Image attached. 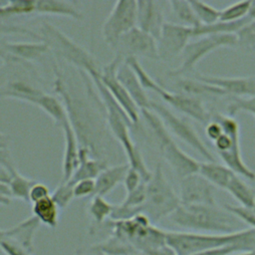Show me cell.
<instances>
[{
    "instance_id": "b9f144b4",
    "label": "cell",
    "mask_w": 255,
    "mask_h": 255,
    "mask_svg": "<svg viewBox=\"0 0 255 255\" xmlns=\"http://www.w3.org/2000/svg\"><path fill=\"white\" fill-rule=\"evenodd\" d=\"M142 182H143V180H142L139 172L136 169L129 166L127 173H126L125 179L123 181V184H124V186L127 190V193L135 189Z\"/></svg>"
},
{
    "instance_id": "8992f818",
    "label": "cell",
    "mask_w": 255,
    "mask_h": 255,
    "mask_svg": "<svg viewBox=\"0 0 255 255\" xmlns=\"http://www.w3.org/2000/svg\"><path fill=\"white\" fill-rule=\"evenodd\" d=\"M34 37L46 43L49 49L53 50L70 64L75 65L80 71H85L87 75L101 70L92 54L48 22L40 24Z\"/></svg>"
},
{
    "instance_id": "d6a6232c",
    "label": "cell",
    "mask_w": 255,
    "mask_h": 255,
    "mask_svg": "<svg viewBox=\"0 0 255 255\" xmlns=\"http://www.w3.org/2000/svg\"><path fill=\"white\" fill-rule=\"evenodd\" d=\"M36 180L22 175L18 170L10 174L9 187L12 198H17L29 202V191Z\"/></svg>"
},
{
    "instance_id": "484cf974",
    "label": "cell",
    "mask_w": 255,
    "mask_h": 255,
    "mask_svg": "<svg viewBox=\"0 0 255 255\" xmlns=\"http://www.w3.org/2000/svg\"><path fill=\"white\" fill-rule=\"evenodd\" d=\"M198 173L206 178L212 185L224 190L229 183L231 177L235 174L227 166L217 163L216 161L200 162Z\"/></svg>"
},
{
    "instance_id": "7402d4cb",
    "label": "cell",
    "mask_w": 255,
    "mask_h": 255,
    "mask_svg": "<svg viewBox=\"0 0 255 255\" xmlns=\"http://www.w3.org/2000/svg\"><path fill=\"white\" fill-rule=\"evenodd\" d=\"M129 167L128 163L108 166L95 179L96 194L106 196L113 191L119 184L123 183L126 173Z\"/></svg>"
},
{
    "instance_id": "f907efd6",
    "label": "cell",
    "mask_w": 255,
    "mask_h": 255,
    "mask_svg": "<svg viewBox=\"0 0 255 255\" xmlns=\"http://www.w3.org/2000/svg\"><path fill=\"white\" fill-rule=\"evenodd\" d=\"M6 238V229H0V243Z\"/></svg>"
},
{
    "instance_id": "d590c367",
    "label": "cell",
    "mask_w": 255,
    "mask_h": 255,
    "mask_svg": "<svg viewBox=\"0 0 255 255\" xmlns=\"http://www.w3.org/2000/svg\"><path fill=\"white\" fill-rule=\"evenodd\" d=\"M227 115L235 117L239 112L249 113L255 118V96L253 97H231L227 105Z\"/></svg>"
},
{
    "instance_id": "9c48e42d",
    "label": "cell",
    "mask_w": 255,
    "mask_h": 255,
    "mask_svg": "<svg viewBox=\"0 0 255 255\" xmlns=\"http://www.w3.org/2000/svg\"><path fill=\"white\" fill-rule=\"evenodd\" d=\"M149 110L158 116L168 130L198 152L204 159H206V161H215L214 155L207 148L192 125L187 120L178 117L162 104L152 100L150 101Z\"/></svg>"
},
{
    "instance_id": "ab89813d",
    "label": "cell",
    "mask_w": 255,
    "mask_h": 255,
    "mask_svg": "<svg viewBox=\"0 0 255 255\" xmlns=\"http://www.w3.org/2000/svg\"><path fill=\"white\" fill-rule=\"evenodd\" d=\"M213 143L217 154L226 152L236 146H240V134H227L223 132Z\"/></svg>"
},
{
    "instance_id": "681fc988",
    "label": "cell",
    "mask_w": 255,
    "mask_h": 255,
    "mask_svg": "<svg viewBox=\"0 0 255 255\" xmlns=\"http://www.w3.org/2000/svg\"><path fill=\"white\" fill-rule=\"evenodd\" d=\"M9 148V137L7 134L0 132V151Z\"/></svg>"
},
{
    "instance_id": "f1b7e54d",
    "label": "cell",
    "mask_w": 255,
    "mask_h": 255,
    "mask_svg": "<svg viewBox=\"0 0 255 255\" xmlns=\"http://www.w3.org/2000/svg\"><path fill=\"white\" fill-rule=\"evenodd\" d=\"M108 166V161L104 158L88 157L81 159L69 182L74 184L75 182L84 179H96Z\"/></svg>"
},
{
    "instance_id": "52a82bcc",
    "label": "cell",
    "mask_w": 255,
    "mask_h": 255,
    "mask_svg": "<svg viewBox=\"0 0 255 255\" xmlns=\"http://www.w3.org/2000/svg\"><path fill=\"white\" fill-rule=\"evenodd\" d=\"M180 204L178 194L166 179L161 163L157 162L151 172V177L146 182V199L140 211L151 222H156L163 217H169Z\"/></svg>"
},
{
    "instance_id": "277c9868",
    "label": "cell",
    "mask_w": 255,
    "mask_h": 255,
    "mask_svg": "<svg viewBox=\"0 0 255 255\" xmlns=\"http://www.w3.org/2000/svg\"><path fill=\"white\" fill-rule=\"evenodd\" d=\"M140 116L152 130L161 156L176 176L181 179L187 175L197 173L200 162L177 145L158 116L150 110H140Z\"/></svg>"
},
{
    "instance_id": "8fae6325",
    "label": "cell",
    "mask_w": 255,
    "mask_h": 255,
    "mask_svg": "<svg viewBox=\"0 0 255 255\" xmlns=\"http://www.w3.org/2000/svg\"><path fill=\"white\" fill-rule=\"evenodd\" d=\"M134 27H136V1H116L102 27L104 41L112 48L121 36Z\"/></svg>"
},
{
    "instance_id": "4fadbf2b",
    "label": "cell",
    "mask_w": 255,
    "mask_h": 255,
    "mask_svg": "<svg viewBox=\"0 0 255 255\" xmlns=\"http://www.w3.org/2000/svg\"><path fill=\"white\" fill-rule=\"evenodd\" d=\"M112 49L116 51V55L122 56L124 60L127 58L159 60L156 39L137 27L121 36Z\"/></svg>"
},
{
    "instance_id": "f35d334b",
    "label": "cell",
    "mask_w": 255,
    "mask_h": 255,
    "mask_svg": "<svg viewBox=\"0 0 255 255\" xmlns=\"http://www.w3.org/2000/svg\"><path fill=\"white\" fill-rule=\"evenodd\" d=\"M223 208L235 217H237L239 220L249 225L250 228L255 230V212L253 209L244 208L242 206H234L230 204H225Z\"/></svg>"
},
{
    "instance_id": "7a4b0ae2",
    "label": "cell",
    "mask_w": 255,
    "mask_h": 255,
    "mask_svg": "<svg viewBox=\"0 0 255 255\" xmlns=\"http://www.w3.org/2000/svg\"><path fill=\"white\" fill-rule=\"evenodd\" d=\"M169 219L191 232L229 234L239 230L238 218L218 205L180 204Z\"/></svg>"
},
{
    "instance_id": "7c38bea8",
    "label": "cell",
    "mask_w": 255,
    "mask_h": 255,
    "mask_svg": "<svg viewBox=\"0 0 255 255\" xmlns=\"http://www.w3.org/2000/svg\"><path fill=\"white\" fill-rule=\"evenodd\" d=\"M124 61L123 57L116 55L114 59L107 65H105L100 72L99 78L104 87L109 91L115 101L124 110L126 115L128 117L132 125H136L139 121L140 110L134 104L132 99L125 90L117 77V71L119 66Z\"/></svg>"
},
{
    "instance_id": "3957f363",
    "label": "cell",
    "mask_w": 255,
    "mask_h": 255,
    "mask_svg": "<svg viewBox=\"0 0 255 255\" xmlns=\"http://www.w3.org/2000/svg\"><path fill=\"white\" fill-rule=\"evenodd\" d=\"M240 243L255 250V230L241 229L229 234L166 231V244L176 255H196L214 248Z\"/></svg>"
},
{
    "instance_id": "ac0fdd59",
    "label": "cell",
    "mask_w": 255,
    "mask_h": 255,
    "mask_svg": "<svg viewBox=\"0 0 255 255\" xmlns=\"http://www.w3.org/2000/svg\"><path fill=\"white\" fill-rule=\"evenodd\" d=\"M62 129L64 132L65 146H64V156H63V177L62 181L67 182L71 179L73 173L77 169L80 163V143L76 131L74 130L69 118L62 125Z\"/></svg>"
},
{
    "instance_id": "8d00e7d4",
    "label": "cell",
    "mask_w": 255,
    "mask_h": 255,
    "mask_svg": "<svg viewBox=\"0 0 255 255\" xmlns=\"http://www.w3.org/2000/svg\"><path fill=\"white\" fill-rule=\"evenodd\" d=\"M52 199L57 204L59 209H65L71 201L75 198L74 196V185L69 181L61 183L54 189L51 194Z\"/></svg>"
},
{
    "instance_id": "c3c4849f",
    "label": "cell",
    "mask_w": 255,
    "mask_h": 255,
    "mask_svg": "<svg viewBox=\"0 0 255 255\" xmlns=\"http://www.w3.org/2000/svg\"><path fill=\"white\" fill-rule=\"evenodd\" d=\"M0 195L4 196V197H9L12 199L11 191H10V187H9L8 183L0 181Z\"/></svg>"
},
{
    "instance_id": "9a60e30c",
    "label": "cell",
    "mask_w": 255,
    "mask_h": 255,
    "mask_svg": "<svg viewBox=\"0 0 255 255\" xmlns=\"http://www.w3.org/2000/svg\"><path fill=\"white\" fill-rule=\"evenodd\" d=\"M178 196L181 204L217 205L215 186L198 172L179 179Z\"/></svg>"
},
{
    "instance_id": "30bf717a",
    "label": "cell",
    "mask_w": 255,
    "mask_h": 255,
    "mask_svg": "<svg viewBox=\"0 0 255 255\" xmlns=\"http://www.w3.org/2000/svg\"><path fill=\"white\" fill-rule=\"evenodd\" d=\"M140 84L145 91L148 90L156 93L166 104L190 119L201 124H207L210 121L211 114L207 111L200 98L178 92H170L159 85L149 75L142 77Z\"/></svg>"
},
{
    "instance_id": "83f0119b",
    "label": "cell",
    "mask_w": 255,
    "mask_h": 255,
    "mask_svg": "<svg viewBox=\"0 0 255 255\" xmlns=\"http://www.w3.org/2000/svg\"><path fill=\"white\" fill-rule=\"evenodd\" d=\"M32 213L41 225L44 224L53 229L58 226L60 209L51 196L33 203Z\"/></svg>"
},
{
    "instance_id": "603a6c76",
    "label": "cell",
    "mask_w": 255,
    "mask_h": 255,
    "mask_svg": "<svg viewBox=\"0 0 255 255\" xmlns=\"http://www.w3.org/2000/svg\"><path fill=\"white\" fill-rule=\"evenodd\" d=\"M6 49L14 60L27 63L39 59L50 50L48 45L42 41L17 43L6 42Z\"/></svg>"
},
{
    "instance_id": "816d5d0a",
    "label": "cell",
    "mask_w": 255,
    "mask_h": 255,
    "mask_svg": "<svg viewBox=\"0 0 255 255\" xmlns=\"http://www.w3.org/2000/svg\"><path fill=\"white\" fill-rule=\"evenodd\" d=\"M82 255H107V254H100V253H83ZM134 255H141V254H134Z\"/></svg>"
},
{
    "instance_id": "7bdbcfd3",
    "label": "cell",
    "mask_w": 255,
    "mask_h": 255,
    "mask_svg": "<svg viewBox=\"0 0 255 255\" xmlns=\"http://www.w3.org/2000/svg\"><path fill=\"white\" fill-rule=\"evenodd\" d=\"M49 196H51V194L48 186L43 182L36 181L29 191V202H32L33 204Z\"/></svg>"
},
{
    "instance_id": "74e56055",
    "label": "cell",
    "mask_w": 255,
    "mask_h": 255,
    "mask_svg": "<svg viewBox=\"0 0 255 255\" xmlns=\"http://www.w3.org/2000/svg\"><path fill=\"white\" fill-rule=\"evenodd\" d=\"M145 199H146V182H142L135 189L127 193V196L123 200L122 204L131 208L140 209V207L144 204Z\"/></svg>"
},
{
    "instance_id": "f546056e",
    "label": "cell",
    "mask_w": 255,
    "mask_h": 255,
    "mask_svg": "<svg viewBox=\"0 0 255 255\" xmlns=\"http://www.w3.org/2000/svg\"><path fill=\"white\" fill-rule=\"evenodd\" d=\"M36 106L46 113L60 127H62V125L68 120L66 108L60 98L56 96L45 93Z\"/></svg>"
},
{
    "instance_id": "5b68a950",
    "label": "cell",
    "mask_w": 255,
    "mask_h": 255,
    "mask_svg": "<svg viewBox=\"0 0 255 255\" xmlns=\"http://www.w3.org/2000/svg\"><path fill=\"white\" fill-rule=\"evenodd\" d=\"M30 63L13 61L5 63L0 71V98L16 99L32 105H37L45 92L35 86L31 77H37Z\"/></svg>"
},
{
    "instance_id": "e0dca14e",
    "label": "cell",
    "mask_w": 255,
    "mask_h": 255,
    "mask_svg": "<svg viewBox=\"0 0 255 255\" xmlns=\"http://www.w3.org/2000/svg\"><path fill=\"white\" fill-rule=\"evenodd\" d=\"M195 78L215 86L231 97L255 96V76L249 77H218L196 74Z\"/></svg>"
},
{
    "instance_id": "cb8c5ba5",
    "label": "cell",
    "mask_w": 255,
    "mask_h": 255,
    "mask_svg": "<svg viewBox=\"0 0 255 255\" xmlns=\"http://www.w3.org/2000/svg\"><path fill=\"white\" fill-rule=\"evenodd\" d=\"M83 253H100L107 255H134L139 254L128 241L111 234L105 240L90 246Z\"/></svg>"
},
{
    "instance_id": "7dc6e473",
    "label": "cell",
    "mask_w": 255,
    "mask_h": 255,
    "mask_svg": "<svg viewBox=\"0 0 255 255\" xmlns=\"http://www.w3.org/2000/svg\"><path fill=\"white\" fill-rule=\"evenodd\" d=\"M0 60H2L3 63H9V62L17 61V60H14L9 55V53L6 49V42L4 40H1V39H0Z\"/></svg>"
},
{
    "instance_id": "ffe728a7",
    "label": "cell",
    "mask_w": 255,
    "mask_h": 255,
    "mask_svg": "<svg viewBox=\"0 0 255 255\" xmlns=\"http://www.w3.org/2000/svg\"><path fill=\"white\" fill-rule=\"evenodd\" d=\"M40 226V221L32 215L6 229V237L14 240L29 254H32L34 251V237Z\"/></svg>"
},
{
    "instance_id": "d4e9b609",
    "label": "cell",
    "mask_w": 255,
    "mask_h": 255,
    "mask_svg": "<svg viewBox=\"0 0 255 255\" xmlns=\"http://www.w3.org/2000/svg\"><path fill=\"white\" fill-rule=\"evenodd\" d=\"M178 80L175 83L178 93L185 94L188 96H193L200 98L199 96H227L224 91L221 89L204 83L198 79H190V78H183V77H176ZM201 99V98H200Z\"/></svg>"
},
{
    "instance_id": "4dcf8cb0",
    "label": "cell",
    "mask_w": 255,
    "mask_h": 255,
    "mask_svg": "<svg viewBox=\"0 0 255 255\" xmlns=\"http://www.w3.org/2000/svg\"><path fill=\"white\" fill-rule=\"evenodd\" d=\"M167 5L169 6L172 14L179 21V24L189 28H196L200 26L189 1L171 0L167 1Z\"/></svg>"
},
{
    "instance_id": "5bb4252c",
    "label": "cell",
    "mask_w": 255,
    "mask_h": 255,
    "mask_svg": "<svg viewBox=\"0 0 255 255\" xmlns=\"http://www.w3.org/2000/svg\"><path fill=\"white\" fill-rule=\"evenodd\" d=\"M193 39L192 28L179 23L165 22L156 39L158 59L164 62L181 55L186 45Z\"/></svg>"
},
{
    "instance_id": "f5cc1de1",
    "label": "cell",
    "mask_w": 255,
    "mask_h": 255,
    "mask_svg": "<svg viewBox=\"0 0 255 255\" xmlns=\"http://www.w3.org/2000/svg\"><path fill=\"white\" fill-rule=\"evenodd\" d=\"M253 210H254V212H255V208H254V209H253Z\"/></svg>"
},
{
    "instance_id": "836d02e7",
    "label": "cell",
    "mask_w": 255,
    "mask_h": 255,
    "mask_svg": "<svg viewBox=\"0 0 255 255\" xmlns=\"http://www.w3.org/2000/svg\"><path fill=\"white\" fill-rule=\"evenodd\" d=\"M252 1H240L220 10V22H237L249 15Z\"/></svg>"
},
{
    "instance_id": "ee69618b",
    "label": "cell",
    "mask_w": 255,
    "mask_h": 255,
    "mask_svg": "<svg viewBox=\"0 0 255 255\" xmlns=\"http://www.w3.org/2000/svg\"><path fill=\"white\" fill-rule=\"evenodd\" d=\"M0 249L4 255H31L17 242L7 237L0 243Z\"/></svg>"
},
{
    "instance_id": "60d3db41",
    "label": "cell",
    "mask_w": 255,
    "mask_h": 255,
    "mask_svg": "<svg viewBox=\"0 0 255 255\" xmlns=\"http://www.w3.org/2000/svg\"><path fill=\"white\" fill-rule=\"evenodd\" d=\"M75 198H82L89 195L96 194V181L95 179H84L75 182L74 184Z\"/></svg>"
},
{
    "instance_id": "bcb514c9",
    "label": "cell",
    "mask_w": 255,
    "mask_h": 255,
    "mask_svg": "<svg viewBox=\"0 0 255 255\" xmlns=\"http://www.w3.org/2000/svg\"><path fill=\"white\" fill-rule=\"evenodd\" d=\"M143 255H176L175 252L166 244L145 252Z\"/></svg>"
},
{
    "instance_id": "e575fe53",
    "label": "cell",
    "mask_w": 255,
    "mask_h": 255,
    "mask_svg": "<svg viewBox=\"0 0 255 255\" xmlns=\"http://www.w3.org/2000/svg\"><path fill=\"white\" fill-rule=\"evenodd\" d=\"M200 25H212L219 21L220 10L202 1H189Z\"/></svg>"
},
{
    "instance_id": "2e32d148",
    "label": "cell",
    "mask_w": 255,
    "mask_h": 255,
    "mask_svg": "<svg viewBox=\"0 0 255 255\" xmlns=\"http://www.w3.org/2000/svg\"><path fill=\"white\" fill-rule=\"evenodd\" d=\"M166 5V1H136V27L157 39L166 22L164 20V7Z\"/></svg>"
},
{
    "instance_id": "f6af8a7d",
    "label": "cell",
    "mask_w": 255,
    "mask_h": 255,
    "mask_svg": "<svg viewBox=\"0 0 255 255\" xmlns=\"http://www.w3.org/2000/svg\"><path fill=\"white\" fill-rule=\"evenodd\" d=\"M204 131L205 135L213 142L223 133V129L220 124L213 119H210V121L206 124Z\"/></svg>"
},
{
    "instance_id": "4316f807",
    "label": "cell",
    "mask_w": 255,
    "mask_h": 255,
    "mask_svg": "<svg viewBox=\"0 0 255 255\" xmlns=\"http://www.w3.org/2000/svg\"><path fill=\"white\" fill-rule=\"evenodd\" d=\"M225 190L240 203V206L248 209L255 208V190L248 185L241 176L234 174Z\"/></svg>"
},
{
    "instance_id": "ba28073f",
    "label": "cell",
    "mask_w": 255,
    "mask_h": 255,
    "mask_svg": "<svg viewBox=\"0 0 255 255\" xmlns=\"http://www.w3.org/2000/svg\"><path fill=\"white\" fill-rule=\"evenodd\" d=\"M238 46V39L236 34H211L196 37L191 40L183 52L181 53L180 65L169 71L168 76L176 78L190 73L194 70L196 64L212 51L223 47Z\"/></svg>"
},
{
    "instance_id": "d6986e66",
    "label": "cell",
    "mask_w": 255,
    "mask_h": 255,
    "mask_svg": "<svg viewBox=\"0 0 255 255\" xmlns=\"http://www.w3.org/2000/svg\"><path fill=\"white\" fill-rule=\"evenodd\" d=\"M117 77L137 108L139 110H149L151 100L147 97L133 70L125 60L118 68Z\"/></svg>"
},
{
    "instance_id": "6da1fadb",
    "label": "cell",
    "mask_w": 255,
    "mask_h": 255,
    "mask_svg": "<svg viewBox=\"0 0 255 255\" xmlns=\"http://www.w3.org/2000/svg\"><path fill=\"white\" fill-rule=\"evenodd\" d=\"M92 82L95 85L99 94V99L102 102L108 127L115 138L122 145L128 158V163L130 167L139 172L143 182H147L151 177L152 171H150L145 165L139 149L136 147L131 138L129 128L133 127L132 123L126 115L124 110L115 101L109 91L101 83L100 78L95 77L92 79Z\"/></svg>"
},
{
    "instance_id": "44dd1931",
    "label": "cell",
    "mask_w": 255,
    "mask_h": 255,
    "mask_svg": "<svg viewBox=\"0 0 255 255\" xmlns=\"http://www.w3.org/2000/svg\"><path fill=\"white\" fill-rule=\"evenodd\" d=\"M34 14L64 16L75 20H82L84 18L74 2L61 0L34 1Z\"/></svg>"
},
{
    "instance_id": "1f68e13d",
    "label": "cell",
    "mask_w": 255,
    "mask_h": 255,
    "mask_svg": "<svg viewBox=\"0 0 255 255\" xmlns=\"http://www.w3.org/2000/svg\"><path fill=\"white\" fill-rule=\"evenodd\" d=\"M114 204L110 203L105 196L93 195L89 205H88V214L92 218L95 225H101L106 222L108 218L111 217Z\"/></svg>"
}]
</instances>
